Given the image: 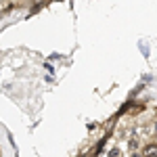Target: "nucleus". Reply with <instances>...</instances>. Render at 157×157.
Listing matches in <instances>:
<instances>
[{
	"mask_svg": "<svg viewBox=\"0 0 157 157\" xmlns=\"http://www.w3.org/2000/svg\"><path fill=\"white\" fill-rule=\"evenodd\" d=\"M23 2H32V0H0V11H6V9H13V6H19Z\"/></svg>",
	"mask_w": 157,
	"mask_h": 157,
	"instance_id": "f257e3e1",
	"label": "nucleus"
},
{
	"mask_svg": "<svg viewBox=\"0 0 157 157\" xmlns=\"http://www.w3.org/2000/svg\"><path fill=\"white\" fill-rule=\"evenodd\" d=\"M0 157H2V153H0Z\"/></svg>",
	"mask_w": 157,
	"mask_h": 157,
	"instance_id": "f03ea898",
	"label": "nucleus"
}]
</instances>
